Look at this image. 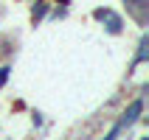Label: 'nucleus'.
Returning a JSON list of instances; mask_svg holds the SVG:
<instances>
[{
	"instance_id": "obj_1",
	"label": "nucleus",
	"mask_w": 149,
	"mask_h": 140,
	"mask_svg": "<svg viewBox=\"0 0 149 140\" xmlns=\"http://www.w3.org/2000/svg\"><path fill=\"white\" fill-rule=\"evenodd\" d=\"M141 112H143V98H135L132 104H130V109L124 112V118H121V121H118V123L110 129V134H107V137L113 140V137H118V134L124 132V129H130V126H132L135 121L141 118Z\"/></svg>"
},
{
	"instance_id": "obj_2",
	"label": "nucleus",
	"mask_w": 149,
	"mask_h": 140,
	"mask_svg": "<svg viewBox=\"0 0 149 140\" xmlns=\"http://www.w3.org/2000/svg\"><path fill=\"white\" fill-rule=\"evenodd\" d=\"M96 17H99V20H107V28H110L113 34H118V31H121V17H118V14H113L110 8H96Z\"/></svg>"
},
{
	"instance_id": "obj_3",
	"label": "nucleus",
	"mask_w": 149,
	"mask_h": 140,
	"mask_svg": "<svg viewBox=\"0 0 149 140\" xmlns=\"http://www.w3.org/2000/svg\"><path fill=\"white\" fill-rule=\"evenodd\" d=\"M149 59V37H143L141 45H138V53H135V62L132 65H141V62H146Z\"/></svg>"
},
{
	"instance_id": "obj_4",
	"label": "nucleus",
	"mask_w": 149,
	"mask_h": 140,
	"mask_svg": "<svg viewBox=\"0 0 149 140\" xmlns=\"http://www.w3.org/2000/svg\"><path fill=\"white\" fill-rule=\"evenodd\" d=\"M6 79H8V67H0V87L6 84Z\"/></svg>"
}]
</instances>
